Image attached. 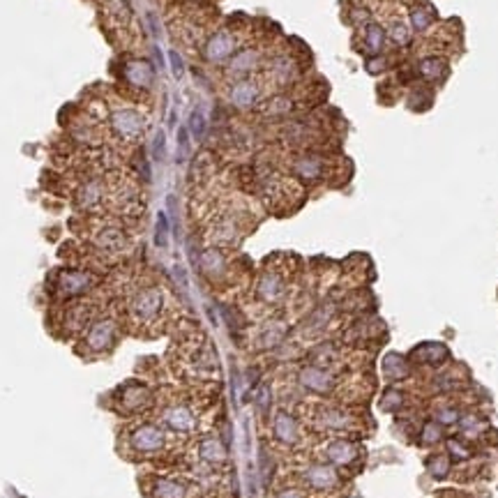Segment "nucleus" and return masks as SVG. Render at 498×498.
I'll return each instance as SVG.
<instances>
[{
	"label": "nucleus",
	"mask_w": 498,
	"mask_h": 498,
	"mask_svg": "<svg viewBox=\"0 0 498 498\" xmlns=\"http://www.w3.org/2000/svg\"><path fill=\"white\" fill-rule=\"evenodd\" d=\"M166 445H169L166 431L162 427L153 425V422H141V425H134L127 431V447L141 456L160 454L166 450Z\"/></svg>",
	"instance_id": "f257e3e1"
},
{
	"label": "nucleus",
	"mask_w": 498,
	"mask_h": 498,
	"mask_svg": "<svg viewBox=\"0 0 498 498\" xmlns=\"http://www.w3.org/2000/svg\"><path fill=\"white\" fill-rule=\"evenodd\" d=\"M300 480H302V487L312 494H335L337 489H342V483H344L339 471L328 461L309 464V466L300 473Z\"/></svg>",
	"instance_id": "f03ea898"
},
{
	"label": "nucleus",
	"mask_w": 498,
	"mask_h": 498,
	"mask_svg": "<svg viewBox=\"0 0 498 498\" xmlns=\"http://www.w3.org/2000/svg\"><path fill=\"white\" fill-rule=\"evenodd\" d=\"M160 420L166 429L171 431H178V434H192L196 429L198 420H196V413L194 409L189 406L187 402H169L162 409L160 413Z\"/></svg>",
	"instance_id": "7ed1b4c3"
},
{
	"label": "nucleus",
	"mask_w": 498,
	"mask_h": 498,
	"mask_svg": "<svg viewBox=\"0 0 498 498\" xmlns=\"http://www.w3.org/2000/svg\"><path fill=\"white\" fill-rule=\"evenodd\" d=\"M298 383H300V388L309 390V392L332 395L337 390V376L332 374V369L312 362L300 367V371H298Z\"/></svg>",
	"instance_id": "20e7f679"
},
{
	"label": "nucleus",
	"mask_w": 498,
	"mask_h": 498,
	"mask_svg": "<svg viewBox=\"0 0 498 498\" xmlns=\"http://www.w3.org/2000/svg\"><path fill=\"white\" fill-rule=\"evenodd\" d=\"M164 309V293L162 288L148 286L143 290H139L132 300V317L139 323H153Z\"/></svg>",
	"instance_id": "39448f33"
},
{
	"label": "nucleus",
	"mask_w": 498,
	"mask_h": 498,
	"mask_svg": "<svg viewBox=\"0 0 498 498\" xmlns=\"http://www.w3.org/2000/svg\"><path fill=\"white\" fill-rule=\"evenodd\" d=\"M323 456L335 468H353L362 459V447L348 438H332L323 445Z\"/></svg>",
	"instance_id": "423d86ee"
},
{
	"label": "nucleus",
	"mask_w": 498,
	"mask_h": 498,
	"mask_svg": "<svg viewBox=\"0 0 498 498\" xmlns=\"http://www.w3.org/2000/svg\"><path fill=\"white\" fill-rule=\"evenodd\" d=\"M115 337H118V328H115L113 321H97L83 337V346L90 353H104L115 344Z\"/></svg>",
	"instance_id": "0eeeda50"
},
{
	"label": "nucleus",
	"mask_w": 498,
	"mask_h": 498,
	"mask_svg": "<svg viewBox=\"0 0 498 498\" xmlns=\"http://www.w3.org/2000/svg\"><path fill=\"white\" fill-rule=\"evenodd\" d=\"M272 434H275V441L281 443L284 447H295L300 443V422L293 413H288L284 409H279L272 418Z\"/></svg>",
	"instance_id": "6e6552de"
},
{
	"label": "nucleus",
	"mask_w": 498,
	"mask_h": 498,
	"mask_svg": "<svg viewBox=\"0 0 498 498\" xmlns=\"http://www.w3.org/2000/svg\"><path fill=\"white\" fill-rule=\"evenodd\" d=\"M151 498H189L192 496V485L182 478L171 475H155L151 480V489H148Z\"/></svg>",
	"instance_id": "1a4fd4ad"
},
{
	"label": "nucleus",
	"mask_w": 498,
	"mask_h": 498,
	"mask_svg": "<svg viewBox=\"0 0 498 498\" xmlns=\"http://www.w3.org/2000/svg\"><path fill=\"white\" fill-rule=\"evenodd\" d=\"M111 127L120 139L134 141V139L141 136V132L146 129V120H143V115L136 113V111L120 109V111H115L111 115Z\"/></svg>",
	"instance_id": "9d476101"
},
{
	"label": "nucleus",
	"mask_w": 498,
	"mask_h": 498,
	"mask_svg": "<svg viewBox=\"0 0 498 498\" xmlns=\"http://www.w3.org/2000/svg\"><path fill=\"white\" fill-rule=\"evenodd\" d=\"M203 56L208 63H224L236 56V37L229 30H219L205 42Z\"/></svg>",
	"instance_id": "9b49d317"
},
{
	"label": "nucleus",
	"mask_w": 498,
	"mask_h": 498,
	"mask_svg": "<svg viewBox=\"0 0 498 498\" xmlns=\"http://www.w3.org/2000/svg\"><path fill=\"white\" fill-rule=\"evenodd\" d=\"M118 397H120V409H124L127 413H141L153 404L151 390H148L143 383H134V381L127 385H122Z\"/></svg>",
	"instance_id": "f8f14e48"
},
{
	"label": "nucleus",
	"mask_w": 498,
	"mask_h": 498,
	"mask_svg": "<svg viewBox=\"0 0 498 498\" xmlns=\"http://www.w3.org/2000/svg\"><path fill=\"white\" fill-rule=\"evenodd\" d=\"M261 99V83L254 79H238L229 90V102L236 109H252Z\"/></svg>",
	"instance_id": "ddd939ff"
},
{
	"label": "nucleus",
	"mask_w": 498,
	"mask_h": 498,
	"mask_svg": "<svg viewBox=\"0 0 498 498\" xmlns=\"http://www.w3.org/2000/svg\"><path fill=\"white\" fill-rule=\"evenodd\" d=\"M196 454L205 468H219L229 461V450L217 436H205L196 445Z\"/></svg>",
	"instance_id": "4468645a"
},
{
	"label": "nucleus",
	"mask_w": 498,
	"mask_h": 498,
	"mask_svg": "<svg viewBox=\"0 0 498 498\" xmlns=\"http://www.w3.org/2000/svg\"><path fill=\"white\" fill-rule=\"evenodd\" d=\"M93 286H95V277L83 270H65L60 272V277H58V290H60L65 298L81 295L83 290Z\"/></svg>",
	"instance_id": "2eb2a0df"
},
{
	"label": "nucleus",
	"mask_w": 498,
	"mask_h": 498,
	"mask_svg": "<svg viewBox=\"0 0 498 498\" xmlns=\"http://www.w3.org/2000/svg\"><path fill=\"white\" fill-rule=\"evenodd\" d=\"M256 293H259L263 302L275 305L286 295V281L277 270H265L259 279V284H256Z\"/></svg>",
	"instance_id": "dca6fc26"
},
{
	"label": "nucleus",
	"mask_w": 498,
	"mask_h": 498,
	"mask_svg": "<svg viewBox=\"0 0 498 498\" xmlns=\"http://www.w3.org/2000/svg\"><path fill=\"white\" fill-rule=\"evenodd\" d=\"M353 415L346 413L344 409H335V406H321L317 413V425L321 429L330 431H348L353 429Z\"/></svg>",
	"instance_id": "f3484780"
},
{
	"label": "nucleus",
	"mask_w": 498,
	"mask_h": 498,
	"mask_svg": "<svg viewBox=\"0 0 498 498\" xmlns=\"http://www.w3.org/2000/svg\"><path fill=\"white\" fill-rule=\"evenodd\" d=\"M295 176H300L302 180H321L323 171H326V162L321 160L319 155H302L293 162Z\"/></svg>",
	"instance_id": "a211bd4d"
},
{
	"label": "nucleus",
	"mask_w": 498,
	"mask_h": 498,
	"mask_svg": "<svg viewBox=\"0 0 498 498\" xmlns=\"http://www.w3.org/2000/svg\"><path fill=\"white\" fill-rule=\"evenodd\" d=\"M124 77H127L132 86L151 88L155 81V70H153V65L146 60H132V63H127V68H124Z\"/></svg>",
	"instance_id": "6ab92c4d"
},
{
	"label": "nucleus",
	"mask_w": 498,
	"mask_h": 498,
	"mask_svg": "<svg viewBox=\"0 0 498 498\" xmlns=\"http://www.w3.org/2000/svg\"><path fill=\"white\" fill-rule=\"evenodd\" d=\"M95 245L104 252H120L127 245V236L118 226H104L95 234Z\"/></svg>",
	"instance_id": "aec40b11"
},
{
	"label": "nucleus",
	"mask_w": 498,
	"mask_h": 498,
	"mask_svg": "<svg viewBox=\"0 0 498 498\" xmlns=\"http://www.w3.org/2000/svg\"><path fill=\"white\" fill-rule=\"evenodd\" d=\"M259 68V53L254 49H245V51H238L234 58H231V65H229V74L231 77H238V79H245L249 72H254Z\"/></svg>",
	"instance_id": "412c9836"
},
{
	"label": "nucleus",
	"mask_w": 498,
	"mask_h": 498,
	"mask_svg": "<svg viewBox=\"0 0 498 498\" xmlns=\"http://www.w3.org/2000/svg\"><path fill=\"white\" fill-rule=\"evenodd\" d=\"M286 337V326L281 321H268L259 330V337H256V344L259 348H275L284 342Z\"/></svg>",
	"instance_id": "4be33fe9"
},
{
	"label": "nucleus",
	"mask_w": 498,
	"mask_h": 498,
	"mask_svg": "<svg viewBox=\"0 0 498 498\" xmlns=\"http://www.w3.org/2000/svg\"><path fill=\"white\" fill-rule=\"evenodd\" d=\"M77 201H79L81 208H97L99 203L104 201V182L97 180V178L83 182V185L79 187Z\"/></svg>",
	"instance_id": "5701e85b"
},
{
	"label": "nucleus",
	"mask_w": 498,
	"mask_h": 498,
	"mask_svg": "<svg viewBox=\"0 0 498 498\" xmlns=\"http://www.w3.org/2000/svg\"><path fill=\"white\" fill-rule=\"evenodd\" d=\"M201 270L212 279H217L222 272L226 270V259H224L219 249H205L201 254Z\"/></svg>",
	"instance_id": "b1692460"
},
{
	"label": "nucleus",
	"mask_w": 498,
	"mask_h": 498,
	"mask_svg": "<svg viewBox=\"0 0 498 498\" xmlns=\"http://www.w3.org/2000/svg\"><path fill=\"white\" fill-rule=\"evenodd\" d=\"M385 46V30L378 23H367L364 26V51L378 56Z\"/></svg>",
	"instance_id": "393cba45"
},
{
	"label": "nucleus",
	"mask_w": 498,
	"mask_h": 498,
	"mask_svg": "<svg viewBox=\"0 0 498 498\" xmlns=\"http://www.w3.org/2000/svg\"><path fill=\"white\" fill-rule=\"evenodd\" d=\"M450 468H452L450 454L434 452V454L427 456V473H429V475L434 478V480H445L447 473H450Z\"/></svg>",
	"instance_id": "a878e982"
},
{
	"label": "nucleus",
	"mask_w": 498,
	"mask_h": 498,
	"mask_svg": "<svg viewBox=\"0 0 498 498\" xmlns=\"http://www.w3.org/2000/svg\"><path fill=\"white\" fill-rule=\"evenodd\" d=\"M383 367H385V374H388L390 381H404L411 374L409 362H406V358L400 353H390L385 358V362H383Z\"/></svg>",
	"instance_id": "bb28decb"
},
{
	"label": "nucleus",
	"mask_w": 498,
	"mask_h": 498,
	"mask_svg": "<svg viewBox=\"0 0 498 498\" xmlns=\"http://www.w3.org/2000/svg\"><path fill=\"white\" fill-rule=\"evenodd\" d=\"M418 70L427 81H436L447 72V63L443 60V58H427V60H422L418 65Z\"/></svg>",
	"instance_id": "cd10ccee"
},
{
	"label": "nucleus",
	"mask_w": 498,
	"mask_h": 498,
	"mask_svg": "<svg viewBox=\"0 0 498 498\" xmlns=\"http://www.w3.org/2000/svg\"><path fill=\"white\" fill-rule=\"evenodd\" d=\"M445 438L443 434V425L441 422H436V420H431V422H425V427H422L420 431V443L425 445V447H434L438 445Z\"/></svg>",
	"instance_id": "c85d7f7f"
},
{
	"label": "nucleus",
	"mask_w": 498,
	"mask_h": 498,
	"mask_svg": "<svg viewBox=\"0 0 498 498\" xmlns=\"http://www.w3.org/2000/svg\"><path fill=\"white\" fill-rule=\"evenodd\" d=\"M290 111H293V99L286 97V95H275L263 104L265 115H286Z\"/></svg>",
	"instance_id": "c756f323"
},
{
	"label": "nucleus",
	"mask_w": 498,
	"mask_h": 498,
	"mask_svg": "<svg viewBox=\"0 0 498 498\" xmlns=\"http://www.w3.org/2000/svg\"><path fill=\"white\" fill-rule=\"evenodd\" d=\"M404 402H406V397H404L402 390L390 388V390H385L383 400H381V409L397 413V411H402V409H404Z\"/></svg>",
	"instance_id": "7c9ffc66"
},
{
	"label": "nucleus",
	"mask_w": 498,
	"mask_h": 498,
	"mask_svg": "<svg viewBox=\"0 0 498 498\" xmlns=\"http://www.w3.org/2000/svg\"><path fill=\"white\" fill-rule=\"evenodd\" d=\"M390 39L395 42V44H400V46H409L411 44V28H409V23H404V21H392L390 23Z\"/></svg>",
	"instance_id": "2f4dec72"
},
{
	"label": "nucleus",
	"mask_w": 498,
	"mask_h": 498,
	"mask_svg": "<svg viewBox=\"0 0 498 498\" xmlns=\"http://www.w3.org/2000/svg\"><path fill=\"white\" fill-rule=\"evenodd\" d=\"M431 21H434V10H431V7L422 5V7L411 10V23L415 30H427Z\"/></svg>",
	"instance_id": "473e14b6"
},
{
	"label": "nucleus",
	"mask_w": 498,
	"mask_h": 498,
	"mask_svg": "<svg viewBox=\"0 0 498 498\" xmlns=\"http://www.w3.org/2000/svg\"><path fill=\"white\" fill-rule=\"evenodd\" d=\"M272 77H275L279 83H286L295 77V65L288 60V58H279V60H275V65H272Z\"/></svg>",
	"instance_id": "72a5a7b5"
},
{
	"label": "nucleus",
	"mask_w": 498,
	"mask_h": 498,
	"mask_svg": "<svg viewBox=\"0 0 498 498\" xmlns=\"http://www.w3.org/2000/svg\"><path fill=\"white\" fill-rule=\"evenodd\" d=\"M434 415H436V422H441L443 427H447V425H454V422H459L461 411L456 409L454 404H441L434 411Z\"/></svg>",
	"instance_id": "f704fd0d"
},
{
	"label": "nucleus",
	"mask_w": 498,
	"mask_h": 498,
	"mask_svg": "<svg viewBox=\"0 0 498 498\" xmlns=\"http://www.w3.org/2000/svg\"><path fill=\"white\" fill-rule=\"evenodd\" d=\"M445 445H447V454H450V459L464 461V459H468V456L473 454L468 443H461L459 438H450V441H447Z\"/></svg>",
	"instance_id": "c9c22d12"
},
{
	"label": "nucleus",
	"mask_w": 498,
	"mask_h": 498,
	"mask_svg": "<svg viewBox=\"0 0 498 498\" xmlns=\"http://www.w3.org/2000/svg\"><path fill=\"white\" fill-rule=\"evenodd\" d=\"M459 429L466 436H475L485 429V422L478 418V415H461L459 418Z\"/></svg>",
	"instance_id": "e433bc0d"
},
{
	"label": "nucleus",
	"mask_w": 498,
	"mask_h": 498,
	"mask_svg": "<svg viewBox=\"0 0 498 498\" xmlns=\"http://www.w3.org/2000/svg\"><path fill=\"white\" fill-rule=\"evenodd\" d=\"M277 498H309V496L300 487H284L281 492H277Z\"/></svg>",
	"instance_id": "4c0bfd02"
},
{
	"label": "nucleus",
	"mask_w": 498,
	"mask_h": 498,
	"mask_svg": "<svg viewBox=\"0 0 498 498\" xmlns=\"http://www.w3.org/2000/svg\"><path fill=\"white\" fill-rule=\"evenodd\" d=\"M166 234H169L166 217L164 215H160V219H157V245H166Z\"/></svg>",
	"instance_id": "58836bf2"
},
{
	"label": "nucleus",
	"mask_w": 498,
	"mask_h": 498,
	"mask_svg": "<svg viewBox=\"0 0 498 498\" xmlns=\"http://www.w3.org/2000/svg\"><path fill=\"white\" fill-rule=\"evenodd\" d=\"M203 124H205V122H203V115H201V113H194V115H192V132H194L196 139L203 136Z\"/></svg>",
	"instance_id": "ea45409f"
},
{
	"label": "nucleus",
	"mask_w": 498,
	"mask_h": 498,
	"mask_svg": "<svg viewBox=\"0 0 498 498\" xmlns=\"http://www.w3.org/2000/svg\"><path fill=\"white\" fill-rule=\"evenodd\" d=\"M367 70H369L371 74L383 72V70H385V58H376V60H369V63H367Z\"/></svg>",
	"instance_id": "a19ab883"
},
{
	"label": "nucleus",
	"mask_w": 498,
	"mask_h": 498,
	"mask_svg": "<svg viewBox=\"0 0 498 498\" xmlns=\"http://www.w3.org/2000/svg\"><path fill=\"white\" fill-rule=\"evenodd\" d=\"M171 63H173V74H176V77H180V74H182V60L178 58L176 51H171Z\"/></svg>",
	"instance_id": "79ce46f5"
},
{
	"label": "nucleus",
	"mask_w": 498,
	"mask_h": 498,
	"mask_svg": "<svg viewBox=\"0 0 498 498\" xmlns=\"http://www.w3.org/2000/svg\"><path fill=\"white\" fill-rule=\"evenodd\" d=\"M164 153V134H157V141H155V155L162 157Z\"/></svg>",
	"instance_id": "37998d69"
}]
</instances>
